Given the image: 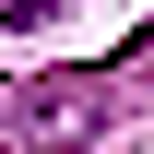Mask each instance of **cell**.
<instances>
[{
	"label": "cell",
	"instance_id": "1",
	"mask_svg": "<svg viewBox=\"0 0 154 154\" xmlns=\"http://www.w3.org/2000/svg\"><path fill=\"white\" fill-rule=\"evenodd\" d=\"M107 107H119V83H107V71L36 83V95H24V154H71V142H95V131H107Z\"/></svg>",
	"mask_w": 154,
	"mask_h": 154
},
{
	"label": "cell",
	"instance_id": "2",
	"mask_svg": "<svg viewBox=\"0 0 154 154\" xmlns=\"http://www.w3.org/2000/svg\"><path fill=\"white\" fill-rule=\"evenodd\" d=\"M59 0H0V36H24V24H48Z\"/></svg>",
	"mask_w": 154,
	"mask_h": 154
}]
</instances>
